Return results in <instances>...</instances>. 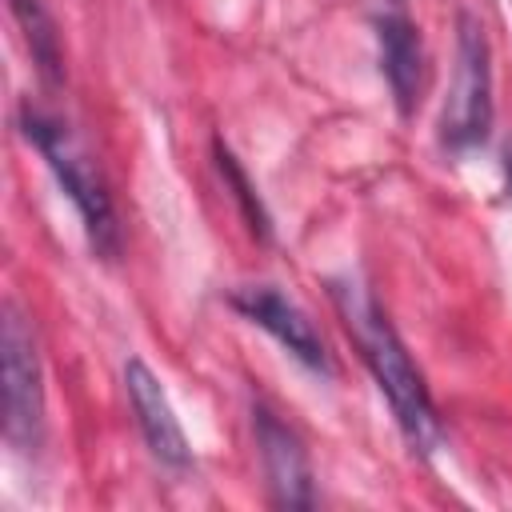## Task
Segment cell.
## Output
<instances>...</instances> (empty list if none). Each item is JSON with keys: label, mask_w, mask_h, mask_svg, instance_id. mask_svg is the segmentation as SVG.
<instances>
[{"label": "cell", "mask_w": 512, "mask_h": 512, "mask_svg": "<svg viewBox=\"0 0 512 512\" xmlns=\"http://www.w3.org/2000/svg\"><path fill=\"white\" fill-rule=\"evenodd\" d=\"M124 388H128V404L136 412V424H140V436H144L148 452L168 468H188L192 464L188 436H184V428H180V420L168 404V392L160 388L156 372L140 356H132L124 364Z\"/></svg>", "instance_id": "7"}, {"label": "cell", "mask_w": 512, "mask_h": 512, "mask_svg": "<svg viewBox=\"0 0 512 512\" xmlns=\"http://www.w3.org/2000/svg\"><path fill=\"white\" fill-rule=\"evenodd\" d=\"M232 308L252 320L256 328H264L288 356H296L304 368L312 372H328V352H324V340L316 332V324L304 316V308L296 300H288L280 288L272 284H248V288H236L232 292Z\"/></svg>", "instance_id": "5"}, {"label": "cell", "mask_w": 512, "mask_h": 512, "mask_svg": "<svg viewBox=\"0 0 512 512\" xmlns=\"http://www.w3.org/2000/svg\"><path fill=\"white\" fill-rule=\"evenodd\" d=\"M376 52H380V72L392 88V100L400 116H412L420 104V76H424V44L420 32L408 16L388 12L376 20Z\"/></svg>", "instance_id": "8"}, {"label": "cell", "mask_w": 512, "mask_h": 512, "mask_svg": "<svg viewBox=\"0 0 512 512\" xmlns=\"http://www.w3.org/2000/svg\"><path fill=\"white\" fill-rule=\"evenodd\" d=\"M20 132L28 136V144L44 156L48 172L56 176L60 192L72 200L92 248L100 256H116L120 252V224L112 212V196L104 188V176L96 168V160L88 156V148L72 136V128L32 104L20 108Z\"/></svg>", "instance_id": "2"}, {"label": "cell", "mask_w": 512, "mask_h": 512, "mask_svg": "<svg viewBox=\"0 0 512 512\" xmlns=\"http://www.w3.org/2000/svg\"><path fill=\"white\" fill-rule=\"evenodd\" d=\"M492 128V48L484 24L472 12L456 16V68L440 116V140L452 152H468L488 140Z\"/></svg>", "instance_id": "3"}, {"label": "cell", "mask_w": 512, "mask_h": 512, "mask_svg": "<svg viewBox=\"0 0 512 512\" xmlns=\"http://www.w3.org/2000/svg\"><path fill=\"white\" fill-rule=\"evenodd\" d=\"M0 360H4V440L16 452H36L44 440V376L36 332L24 312L8 300L0 320Z\"/></svg>", "instance_id": "4"}, {"label": "cell", "mask_w": 512, "mask_h": 512, "mask_svg": "<svg viewBox=\"0 0 512 512\" xmlns=\"http://www.w3.org/2000/svg\"><path fill=\"white\" fill-rule=\"evenodd\" d=\"M216 148V168H220V176H224V184L232 188V200L240 204V212H244V220H248V228L260 236V240H268V232H272V220H268V212H264V200L256 196V188H252V180H248V172L240 168V160L232 156V148L224 144V140H216L212 144Z\"/></svg>", "instance_id": "10"}, {"label": "cell", "mask_w": 512, "mask_h": 512, "mask_svg": "<svg viewBox=\"0 0 512 512\" xmlns=\"http://www.w3.org/2000/svg\"><path fill=\"white\" fill-rule=\"evenodd\" d=\"M12 4V16L28 40V52H32V64L36 72L48 80V84H60L64 76V52H60V36H56V24L44 8V0H8Z\"/></svg>", "instance_id": "9"}, {"label": "cell", "mask_w": 512, "mask_h": 512, "mask_svg": "<svg viewBox=\"0 0 512 512\" xmlns=\"http://www.w3.org/2000/svg\"><path fill=\"white\" fill-rule=\"evenodd\" d=\"M508 176H512V152H508Z\"/></svg>", "instance_id": "11"}, {"label": "cell", "mask_w": 512, "mask_h": 512, "mask_svg": "<svg viewBox=\"0 0 512 512\" xmlns=\"http://www.w3.org/2000/svg\"><path fill=\"white\" fill-rule=\"evenodd\" d=\"M252 432H256V448H260L272 504L276 508H312L316 504L312 464H308L300 436L264 404H252Z\"/></svg>", "instance_id": "6"}, {"label": "cell", "mask_w": 512, "mask_h": 512, "mask_svg": "<svg viewBox=\"0 0 512 512\" xmlns=\"http://www.w3.org/2000/svg\"><path fill=\"white\" fill-rule=\"evenodd\" d=\"M332 300H336V308L344 316V328L352 332L376 388L392 404V416H396L404 440L420 456H432L440 448V416H436V404L428 396V384H424L420 368L412 364V356H408L404 340L396 336V328L388 324L384 308L356 280H336Z\"/></svg>", "instance_id": "1"}]
</instances>
